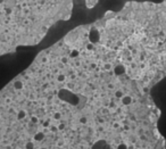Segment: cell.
I'll list each match as a JSON object with an SVG mask.
<instances>
[{
    "label": "cell",
    "mask_w": 166,
    "mask_h": 149,
    "mask_svg": "<svg viewBox=\"0 0 166 149\" xmlns=\"http://www.w3.org/2000/svg\"><path fill=\"white\" fill-rule=\"evenodd\" d=\"M131 101H132V99H131V97L126 96L123 98V104L124 105H129V104H131Z\"/></svg>",
    "instance_id": "obj_1"
},
{
    "label": "cell",
    "mask_w": 166,
    "mask_h": 149,
    "mask_svg": "<svg viewBox=\"0 0 166 149\" xmlns=\"http://www.w3.org/2000/svg\"><path fill=\"white\" fill-rule=\"evenodd\" d=\"M118 149H127L126 145H121L120 147H118Z\"/></svg>",
    "instance_id": "obj_2"
}]
</instances>
